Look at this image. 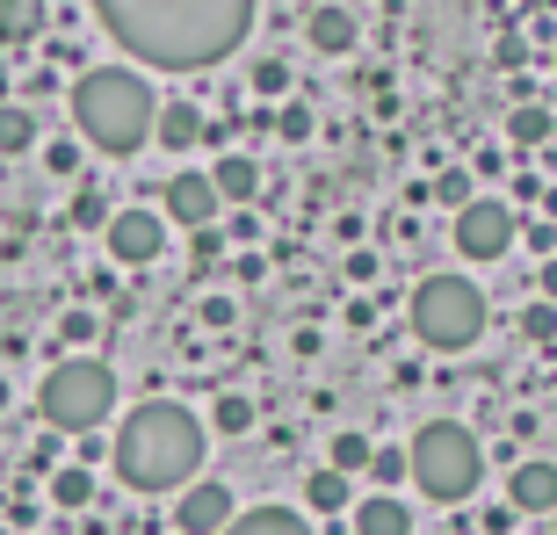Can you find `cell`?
Wrapping results in <instances>:
<instances>
[{
  "mask_svg": "<svg viewBox=\"0 0 557 535\" xmlns=\"http://www.w3.org/2000/svg\"><path fill=\"white\" fill-rule=\"evenodd\" d=\"M95 15L152 73H203L253 29V0H95Z\"/></svg>",
  "mask_w": 557,
  "mask_h": 535,
  "instance_id": "6da1fadb",
  "label": "cell"
},
{
  "mask_svg": "<svg viewBox=\"0 0 557 535\" xmlns=\"http://www.w3.org/2000/svg\"><path fill=\"white\" fill-rule=\"evenodd\" d=\"M109 463L131 493H182L188 477L203 471V420L174 398H145L131 412L116 441H109Z\"/></svg>",
  "mask_w": 557,
  "mask_h": 535,
  "instance_id": "7a4b0ae2",
  "label": "cell"
},
{
  "mask_svg": "<svg viewBox=\"0 0 557 535\" xmlns=\"http://www.w3.org/2000/svg\"><path fill=\"white\" fill-rule=\"evenodd\" d=\"M152 116H160V102H152L145 73H131V65H95V73L73 80V124L109 160L145 152L152 145Z\"/></svg>",
  "mask_w": 557,
  "mask_h": 535,
  "instance_id": "3957f363",
  "label": "cell"
},
{
  "mask_svg": "<svg viewBox=\"0 0 557 535\" xmlns=\"http://www.w3.org/2000/svg\"><path fill=\"white\" fill-rule=\"evenodd\" d=\"M406 477H413L434 507H463V499L478 493V477H485V449H478L471 427L428 420V427L406 441Z\"/></svg>",
  "mask_w": 557,
  "mask_h": 535,
  "instance_id": "277c9868",
  "label": "cell"
},
{
  "mask_svg": "<svg viewBox=\"0 0 557 535\" xmlns=\"http://www.w3.org/2000/svg\"><path fill=\"white\" fill-rule=\"evenodd\" d=\"M37 406H44V420H51V434H95L109 412H116V376H109V362H95V354H65V362H51Z\"/></svg>",
  "mask_w": 557,
  "mask_h": 535,
  "instance_id": "5b68a950",
  "label": "cell"
},
{
  "mask_svg": "<svg viewBox=\"0 0 557 535\" xmlns=\"http://www.w3.org/2000/svg\"><path fill=\"white\" fill-rule=\"evenodd\" d=\"M413 333L428 340V348H442V354L471 348L478 333H485V289H478L471 275H420Z\"/></svg>",
  "mask_w": 557,
  "mask_h": 535,
  "instance_id": "8992f818",
  "label": "cell"
},
{
  "mask_svg": "<svg viewBox=\"0 0 557 535\" xmlns=\"http://www.w3.org/2000/svg\"><path fill=\"white\" fill-rule=\"evenodd\" d=\"M515 210L499 203V196H471V203L456 210V253L463 261H499V253L515 247Z\"/></svg>",
  "mask_w": 557,
  "mask_h": 535,
  "instance_id": "52a82bcc",
  "label": "cell"
},
{
  "mask_svg": "<svg viewBox=\"0 0 557 535\" xmlns=\"http://www.w3.org/2000/svg\"><path fill=\"white\" fill-rule=\"evenodd\" d=\"M102 239H109V253H116L124 268H152L166 253V217L160 210H116V217L102 225Z\"/></svg>",
  "mask_w": 557,
  "mask_h": 535,
  "instance_id": "ba28073f",
  "label": "cell"
},
{
  "mask_svg": "<svg viewBox=\"0 0 557 535\" xmlns=\"http://www.w3.org/2000/svg\"><path fill=\"white\" fill-rule=\"evenodd\" d=\"M174 528H182V535H225V528H232V493H225V477H188L182 499H174Z\"/></svg>",
  "mask_w": 557,
  "mask_h": 535,
  "instance_id": "9c48e42d",
  "label": "cell"
},
{
  "mask_svg": "<svg viewBox=\"0 0 557 535\" xmlns=\"http://www.w3.org/2000/svg\"><path fill=\"white\" fill-rule=\"evenodd\" d=\"M160 210L174 217V225H188V232H210V217H218V188H210V174H174V182L160 188Z\"/></svg>",
  "mask_w": 557,
  "mask_h": 535,
  "instance_id": "30bf717a",
  "label": "cell"
},
{
  "mask_svg": "<svg viewBox=\"0 0 557 535\" xmlns=\"http://www.w3.org/2000/svg\"><path fill=\"white\" fill-rule=\"evenodd\" d=\"M507 507H515V514H557V463L550 456L515 463V477H507Z\"/></svg>",
  "mask_w": 557,
  "mask_h": 535,
  "instance_id": "8fae6325",
  "label": "cell"
},
{
  "mask_svg": "<svg viewBox=\"0 0 557 535\" xmlns=\"http://www.w3.org/2000/svg\"><path fill=\"white\" fill-rule=\"evenodd\" d=\"M305 37H311L319 59H348L355 43H362V22H355L341 0H326V8H311V15H305Z\"/></svg>",
  "mask_w": 557,
  "mask_h": 535,
  "instance_id": "7c38bea8",
  "label": "cell"
},
{
  "mask_svg": "<svg viewBox=\"0 0 557 535\" xmlns=\"http://www.w3.org/2000/svg\"><path fill=\"white\" fill-rule=\"evenodd\" d=\"M152 145H166V152L203 145V109H196V102H160V116H152Z\"/></svg>",
  "mask_w": 557,
  "mask_h": 535,
  "instance_id": "4fadbf2b",
  "label": "cell"
},
{
  "mask_svg": "<svg viewBox=\"0 0 557 535\" xmlns=\"http://www.w3.org/2000/svg\"><path fill=\"white\" fill-rule=\"evenodd\" d=\"M355 535H413V514L398 493H370L355 499Z\"/></svg>",
  "mask_w": 557,
  "mask_h": 535,
  "instance_id": "5bb4252c",
  "label": "cell"
},
{
  "mask_svg": "<svg viewBox=\"0 0 557 535\" xmlns=\"http://www.w3.org/2000/svg\"><path fill=\"white\" fill-rule=\"evenodd\" d=\"M210 188H218V203H253L261 196V166L247 152H225V160L210 166Z\"/></svg>",
  "mask_w": 557,
  "mask_h": 535,
  "instance_id": "9a60e30c",
  "label": "cell"
},
{
  "mask_svg": "<svg viewBox=\"0 0 557 535\" xmlns=\"http://www.w3.org/2000/svg\"><path fill=\"white\" fill-rule=\"evenodd\" d=\"M225 535H311V521L297 507H253V514H232Z\"/></svg>",
  "mask_w": 557,
  "mask_h": 535,
  "instance_id": "2e32d148",
  "label": "cell"
},
{
  "mask_svg": "<svg viewBox=\"0 0 557 535\" xmlns=\"http://www.w3.org/2000/svg\"><path fill=\"white\" fill-rule=\"evenodd\" d=\"M305 507H311V514H348V507H355V485L341 471H311L305 477Z\"/></svg>",
  "mask_w": 557,
  "mask_h": 535,
  "instance_id": "e0dca14e",
  "label": "cell"
},
{
  "mask_svg": "<svg viewBox=\"0 0 557 535\" xmlns=\"http://www.w3.org/2000/svg\"><path fill=\"white\" fill-rule=\"evenodd\" d=\"M0 152H37V109L29 102H0Z\"/></svg>",
  "mask_w": 557,
  "mask_h": 535,
  "instance_id": "ac0fdd59",
  "label": "cell"
},
{
  "mask_svg": "<svg viewBox=\"0 0 557 535\" xmlns=\"http://www.w3.org/2000/svg\"><path fill=\"white\" fill-rule=\"evenodd\" d=\"M44 37V0H0V43H37Z\"/></svg>",
  "mask_w": 557,
  "mask_h": 535,
  "instance_id": "d6986e66",
  "label": "cell"
},
{
  "mask_svg": "<svg viewBox=\"0 0 557 535\" xmlns=\"http://www.w3.org/2000/svg\"><path fill=\"white\" fill-rule=\"evenodd\" d=\"M51 507H65V514L95 507V471H81V463H59V471H51Z\"/></svg>",
  "mask_w": 557,
  "mask_h": 535,
  "instance_id": "ffe728a7",
  "label": "cell"
},
{
  "mask_svg": "<svg viewBox=\"0 0 557 535\" xmlns=\"http://www.w3.org/2000/svg\"><path fill=\"white\" fill-rule=\"evenodd\" d=\"M370 456H376V441H370V434H355V427H341V434H333V449H326V471L355 477V471H370Z\"/></svg>",
  "mask_w": 557,
  "mask_h": 535,
  "instance_id": "44dd1931",
  "label": "cell"
},
{
  "mask_svg": "<svg viewBox=\"0 0 557 535\" xmlns=\"http://www.w3.org/2000/svg\"><path fill=\"white\" fill-rule=\"evenodd\" d=\"M65 217H73V225H81V232H102L109 217H116V203H109V188L81 182V188H73V203H65Z\"/></svg>",
  "mask_w": 557,
  "mask_h": 535,
  "instance_id": "7402d4cb",
  "label": "cell"
},
{
  "mask_svg": "<svg viewBox=\"0 0 557 535\" xmlns=\"http://www.w3.org/2000/svg\"><path fill=\"white\" fill-rule=\"evenodd\" d=\"M550 130H557V116L543 102H521L515 116H507V138L515 145H550Z\"/></svg>",
  "mask_w": 557,
  "mask_h": 535,
  "instance_id": "603a6c76",
  "label": "cell"
},
{
  "mask_svg": "<svg viewBox=\"0 0 557 535\" xmlns=\"http://www.w3.org/2000/svg\"><path fill=\"white\" fill-rule=\"evenodd\" d=\"M210 427H218V434H247V427H253V398L225 391L218 406H210Z\"/></svg>",
  "mask_w": 557,
  "mask_h": 535,
  "instance_id": "cb8c5ba5",
  "label": "cell"
},
{
  "mask_svg": "<svg viewBox=\"0 0 557 535\" xmlns=\"http://www.w3.org/2000/svg\"><path fill=\"white\" fill-rule=\"evenodd\" d=\"M247 80H253V95H261V102H283V95H289V65L283 59H261Z\"/></svg>",
  "mask_w": 557,
  "mask_h": 535,
  "instance_id": "d4e9b609",
  "label": "cell"
},
{
  "mask_svg": "<svg viewBox=\"0 0 557 535\" xmlns=\"http://www.w3.org/2000/svg\"><path fill=\"white\" fill-rule=\"evenodd\" d=\"M471 188H478L471 174H463V166H449V174H442V182H434L428 196H434V203H449V210H463V203H471Z\"/></svg>",
  "mask_w": 557,
  "mask_h": 535,
  "instance_id": "484cf974",
  "label": "cell"
},
{
  "mask_svg": "<svg viewBox=\"0 0 557 535\" xmlns=\"http://www.w3.org/2000/svg\"><path fill=\"white\" fill-rule=\"evenodd\" d=\"M44 166L73 182V174H81V138H51V145H44Z\"/></svg>",
  "mask_w": 557,
  "mask_h": 535,
  "instance_id": "4316f807",
  "label": "cell"
},
{
  "mask_svg": "<svg viewBox=\"0 0 557 535\" xmlns=\"http://www.w3.org/2000/svg\"><path fill=\"white\" fill-rule=\"evenodd\" d=\"M370 477L384 485V493H392V485H406V449H376L370 456Z\"/></svg>",
  "mask_w": 557,
  "mask_h": 535,
  "instance_id": "83f0119b",
  "label": "cell"
},
{
  "mask_svg": "<svg viewBox=\"0 0 557 535\" xmlns=\"http://www.w3.org/2000/svg\"><path fill=\"white\" fill-rule=\"evenodd\" d=\"M269 130H275V138H289V145H305V138H311V109H305V102H289Z\"/></svg>",
  "mask_w": 557,
  "mask_h": 535,
  "instance_id": "f1b7e54d",
  "label": "cell"
},
{
  "mask_svg": "<svg viewBox=\"0 0 557 535\" xmlns=\"http://www.w3.org/2000/svg\"><path fill=\"white\" fill-rule=\"evenodd\" d=\"M521 333H529V340H557V304H543V297H536V304L521 311Z\"/></svg>",
  "mask_w": 557,
  "mask_h": 535,
  "instance_id": "f546056e",
  "label": "cell"
},
{
  "mask_svg": "<svg viewBox=\"0 0 557 535\" xmlns=\"http://www.w3.org/2000/svg\"><path fill=\"white\" fill-rule=\"evenodd\" d=\"M59 340H65V348H87V340H95V311H65Z\"/></svg>",
  "mask_w": 557,
  "mask_h": 535,
  "instance_id": "4dcf8cb0",
  "label": "cell"
},
{
  "mask_svg": "<svg viewBox=\"0 0 557 535\" xmlns=\"http://www.w3.org/2000/svg\"><path fill=\"white\" fill-rule=\"evenodd\" d=\"M203 326H210V333L232 326V297H203Z\"/></svg>",
  "mask_w": 557,
  "mask_h": 535,
  "instance_id": "1f68e13d",
  "label": "cell"
},
{
  "mask_svg": "<svg viewBox=\"0 0 557 535\" xmlns=\"http://www.w3.org/2000/svg\"><path fill=\"white\" fill-rule=\"evenodd\" d=\"M493 59L507 65V73H515V65H529V43H521V37H499V51H493Z\"/></svg>",
  "mask_w": 557,
  "mask_h": 535,
  "instance_id": "d6a6232c",
  "label": "cell"
},
{
  "mask_svg": "<svg viewBox=\"0 0 557 535\" xmlns=\"http://www.w3.org/2000/svg\"><path fill=\"white\" fill-rule=\"evenodd\" d=\"M543 304H557V261H543Z\"/></svg>",
  "mask_w": 557,
  "mask_h": 535,
  "instance_id": "836d02e7",
  "label": "cell"
},
{
  "mask_svg": "<svg viewBox=\"0 0 557 535\" xmlns=\"http://www.w3.org/2000/svg\"><path fill=\"white\" fill-rule=\"evenodd\" d=\"M8 398H15V391H8V376H0V412H8Z\"/></svg>",
  "mask_w": 557,
  "mask_h": 535,
  "instance_id": "e575fe53",
  "label": "cell"
},
{
  "mask_svg": "<svg viewBox=\"0 0 557 535\" xmlns=\"http://www.w3.org/2000/svg\"><path fill=\"white\" fill-rule=\"evenodd\" d=\"M0 102H8V80H0Z\"/></svg>",
  "mask_w": 557,
  "mask_h": 535,
  "instance_id": "d590c367",
  "label": "cell"
},
{
  "mask_svg": "<svg viewBox=\"0 0 557 535\" xmlns=\"http://www.w3.org/2000/svg\"><path fill=\"white\" fill-rule=\"evenodd\" d=\"M550 65H557V43H550Z\"/></svg>",
  "mask_w": 557,
  "mask_h": 535,
  "instance_id": "8d00e7d4",
  "label": "cell"
},
{
  "mask_svg": "<svg viewBox=\"0 0 557 535\" xmlns=\"http://www.w3.org/2000/svg\"><path fill=\"white\" fill-rule=\"evenodd\" d=\"M0 535H8V528H0Z\"/></svg>",
  "mask_w": 557,
  "mask_h": 535,
  "instance_id": "74e56055",
  "label": "cell"
}]
</instances>
